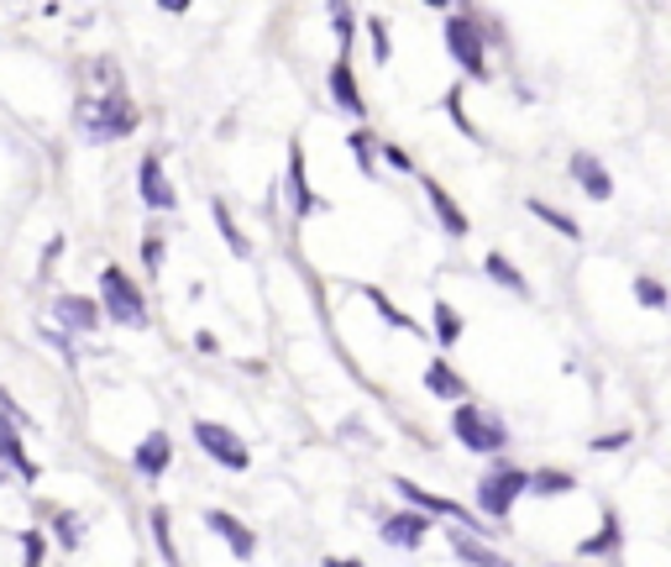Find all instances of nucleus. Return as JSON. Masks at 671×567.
<instances>
[{"mask_svg": "<svg viewBox=\"0 0 671 567\" xmlns=\"http://www.w3.org/2000/svg\"><path fill=\"white\" fill-rule=\"evenodd\" d=\"M425 531H431V526H425V515H420V509H409V515H388L378 537L388 541V546H405V552H414V546L425 541Z\"/></svg>", "mask_w": 671, "mask_h": 567, "instance_id": "nucleus-10", "label": "nucleus"}, {"mask_svg": "<svg viewBox=\"0 0 671 567\" xmlns=\"http://www.w3.org/2000/svg\"><path fill=\"white\" fill-rule=\"evenodd\" d=\"M53 321H63L69 331H95L100 326V305L85 295H59L53 299Z\"/></svg>", "mask_w": 671, "mask_h": 567, "instance_id": "nucleus-9", "label": "nucleus"}, {"mask_svg": "<svg viewBox=\"0 0 671 567\" xmlns=\"http://www.w3.org/2000/svg\"><path fill=\"white\" fill-rule=\"evenodd\" d=\"M567 169H572V180L587 189V200H609V195H613L609 169H604L593 152H572V163H567Z\"/></svg>", "mask_w": 671, "mask_h": 567, "instance_id": "nucleus-7", "label": "nucleus"}, {"mask_svg": "<svg viewBox=\"0 0 671 567\" xmlns=\"http://www.w3.org/2000/svg\"><path fill=\"white\" fill-rule=\"evenodd\" d=\"M351 152H357V163H362V174H373V143H368L362 132L351 137Z\"/></svg>", "mask_w": 671, "mask_h": 567, "instance_id": "nucleus-31", "label": "nucleus"}, {"mask_svg": "<svg viewBox=\"0 0 671 567\" xmlns=\"http://www.w3.org/2000/svg\"><path fill=\"white\" fill-rule=\"evenodd\" d=\"M100 295H105V310H111V321L121 326H147V299L142 289L126 279L121 269H105L100 273Z\"/></svg>", "mask_w": 671, "mask_h": 567, "instance_id": "nucleus-4", "label": "nucleus"}, {"mask_svg": "<svg viewBox=\"0 0 671 567\" xmlns=\"http://www.w3.org/2000/svg\"><path fill=\"white\" fill-rule=\"evenodd\" d=\"M215 221H221V232H226V242H232V252H247V242L236 237V226H232V210L221 206V200H215Z\"/></svg>", "mask_w": 671, "mask_h": 567, "instance_id": "nucleus-28", "label": "nucleus"}, {"mask_svg": "<svg viewBox=\"0 0 671 567\" xmlns=\"http://www.w3.org/2000/svg\"><path fill=\"white\" fill-rule=\"evenodd\" d=\"M436 336H440V347H451V342L462 336V316H457L446 299H436Z\"/></svg>", "mask_w": 671, "mask_h": 567, "instance_id": "nucleus-22", "label": "nucleus"}, {"mask_svg": "<svg viewBox=\"0 0 671 567\" xmlns=\"http://www.w3.org/2000/svg\"><path fill=\"white\" fill-rule=\"evenodd\" d=\"M137 189H142V200L152 210H174V184L163 180V163H158V158H142V169H137Z\"/></svg>", "mask_w": 671, "mask_h": 567, "instance_id": "nucleus-12", "label": "nucleus"}, {"mask_svg": "<svg viewBox=\"0 0 671 567\" xmlns=\"http://www.w3.org/2000/svg\"><path fill=\"white\" fill-rule=\"evenodd\" d=\"M446 541H451V552H457L462 563H472V567H514L509 557H504V552L483 546V541L472 537V531H462V526H457V531H446Z\"/></svg>", "mask_w": 671, "mask_h": 567, "instance_id": "nucleus-11", "label": "nucleus"}, {"mask_svg": "<svg viewBox=\"0 0 671 567\" xmlns=\"http://www.w3.org/2000/svg\"><path fill=\"white\" fill-rule=\"evenodd\" d=\"M525 489H530V473H520V468H494V473L477 483V509L494 515V520H504Z\"/></svg>", "mask_w": 671, "mask_h": 567, "instance_id": "nucleus-5", "label": "nucleus"}, {"mask_svg": "<svg viewBox=\"0 0 671 567\" xmlns=\"http://www.w3.org/2000/svg\"><path fill=\"white\" fill-rule=\"evenodd\" d=\"M331 27H336V37H341V42H351V11H347V5H331Z\"/></svg>", "mask_w": 671, "mask_h": 567, "instance_id": "nucleus-30", "label": "nucleus"}, {"mask_svg": "<svg viewBox=\"0 0 671 567\" xmlns=\"http://www.w3.org/2000/svg\"><path fill=\"white\" fill-rule=\"evenodd\" d=\"M613 546H619V520H604V537H593V541H583V552L587 557H593V552H613Z\"/></svg>", "mask_w": 671, "mask_h": 567, "instance_id": "nucleus-27", "label": "nucleus"}, {"mask_svg": "<svg viewBox=\"0 0 671 567\" xmlns=\"http://www.w3.org/2000/svg\"><path fill=\"white\" fill-rule=\"evenodd\" d=\"M530 215H540L546 226H556L561 237H577V221L567 215V210H556V206H546V200H530Z\"/></svg>", "mask_w": 671, "mask_h": 567, "instance_id": "nucleus-21", "label": "nucleus"}, {"mask_svg": "<svg viewBox=\"0 0 671 567\" xmlns=\"http://www.w3.org/2000/svg\"><path fill=\"white\" fill-rule=\"evenodd\" d=\"M195 442L204 447V457H215L221 468H232V473H247L252 468V452L247 442L236 436L232 426H221V420H195Z\"/></svg>", "mask_w": 671, "mask_h": 567, "instance_id": "nucleus-3", "label": "nucleus"}, {"mask_svg": "<svg viewBox=\"0 0 671 567\" xmlns=\"http://www.w3.org/2000/svg\"><path fill=\"white\" fill-rule=\"evenodd\" d=\"M325 567H362V563H351V557H341V563H336V557H325Z\"/></svg>", "mask_w": 671, "mask_h": 567, "instance_id": "nucleus-36", "label": "nucleus"}, {"mask_svg": "<svg viewBox=\"0 0 671 567\" xmlns=\"http://www.w3.org/2000/svg\"><path fill=\"white\" fill-rule=\"evenodd\" d=\"M624 442H630V431H613V436H598L593 452H613V447H624Z\"/></svg>", "mask_w": 671, "mask_h": 567, "instance_id": "nucleus-34", "label": "nucleus"}, {"mask_svg": "<svg viewBox=\"0 0 671 567\" xmlns=\"http://www.w3.org/2000/svg\"><path fill=\"white\" fill-rule=\"evenodd\" d=\"M204 526H210L215 537L226 541L236 557H252V552H258V537H252V531H247V526H241L236 515H226V509H210V515H204Z\"/></svg>", "mask_w": 671, "mask_h": 567, "instance_id": "nucleus-8", "label": "nucleus"}, {"mask_svg": "<svg viewBox=\"0 0 671 567\" xmlns=\"http://www.w3.org/2000/svg\"><path fill=\"white\" fill-rule=\"evenodd\" d=\"M74 126H79V137H85V143H116V137H126V132H137V111H132V100H126L121 90L85 95V100H79V116H74Z\"/></svg>", "mask_w": 671, "mask_h": 567, "instance_id": "nucleus-1", "label": "nucleus"}, {"mask_svg": "<svg viewBox=\"0 0 671 567\" xmlns=\"http://www.w3.org/2000/svg\"><path fill=\"white\" fill-rule=\"evenodd\" d=\"M22 552H27V567H42V537H37V531L22 541Z\"/></svg>", "mask_w": 671, "mask_h": 567, "instance_id": "nucleus-33", "label": "nucleus"}, {"mask_svg": "<svg viewBox=\"0 0 671 567\" xmlns=\"http://www.w3.org/2000/svg\"><path fill=\"white\" fill-rule=\"evenodd\" d=\"M378 152H383V158H388V163H394V169H414L405 148H378Z\"/></svg>", "mask_w": 671, "mask_h": 567, "instance_id": "nucleus-35", "label": "nucleus"}, {"mask_svg": "<svg viewBox=\"0 0 671 567\" xmlns=\"http://www.w3.org/2000/svg\"><path fill=\"white\" fill-rule=\"evenodd\" d=\"M152 531H158V546H163V557H169V563L178 567V552H174V537H169V531H174V520H169V509L158 505L152 509Z\"/></svg>", "mask_w": 671, "mask_h": 567, "instance_id": "nucleus-23", "label": "nucleus"}, {"mask_svg": "<svg viewBox=\"0 0 671 567\" xmlns=\"http://www.w3.org/2000/svg\"><path fill=\"white\" fill-rule=\"evenodd\" d=\"M425 389L440 394V399H457V405H462V394H468V384H462L446 362H431V368H425Z\"/></svg>", "mask_w": 671, "mask_h": 567, "instance_id": "nucleus-19", "label": "nucleus"}, {"mask_svg": "<svg viewBox=\"0 0 671 567\" xmlns=\"http://www.w3.org/2000/svg\"><path fill=\"white\" fill-rule=\"evenodd\" d=\"M315 206H321V200H315V195H310V184H305V152L294 148L289 152V210H294V221H299V215H310Z\"/></svg>", "mask_w": 671, "mask_h": 567, "instance_id": "nucleus-15", "label": "nucleus"}, {"mask_svg": "<svg viewBox=\"0 0 671 567\" xmlns=\"http://www.w3.org/2000/svg\"><path fill=\"white\" fill-rule=\"evenodd\" d=\"M446 48H451V59L462 63L472 79H488V53H483V27H477V22L451 16V22H446Z\"/></svg>", "mask_w": 671, "mask_h": 567, "instance_id": "nucleus-6", "label": "nucleus"}, {"mask_svg": "<svg viewBox=\"0 0 671 567\" xmlns=\"http://www.w3.org/2000/svg\"><path fill=\"white\" fill-rule=\"evenodd\" d=\"M635 299H641V305H650V310H661V305H667V289H661L650 273H641V279H635Z\"/></svg>", "mask_w": 671, "mask_h": 567, "instance_id": "nucleus-25", "label": "nucleus"}, {"mask_svg": "<svg viewBox=\"0 0 671 567\" xmlns=\"http://www.w3.org/2000/svg\"><path fill=\"white\" fill-rule=\"evenodd\" d=\"M483 269L494 273V279L504 284V289H514V295H530V284L520 279V269H514V263H509L504 252H488V258H483Z\"/></svg>", "mask_w": 671, "mask_h": 567, "instance_id": "nucleus-20", "label": "nucleus"}, {"mask_svg": "<svg viewBox=\"0 0 671 567\" xmlns=\"http://www.w3.org/2000/svg\"><path fill=\"white\" fill-rule=\"evenodd\" d=\"M530 489H535V494H567V489H572V473H530Z\"/></svg>", "mask_w": 671, "mask_h": 567, "instance_id": "nucleus-26", "label": "nucleus"}, {"mask_svg": "<svg viewBox=\"0 0 671 567\" xmlns=\"http://www.w3.org/2000/svg\"><path fill=\"white\" fill-rule=\"evenodd\" d=\"M79 531H85V520H79V515H59V537H63V546H79Z\"/></svg>", "mask_w": 671, "mask_h": 567, "instance_id": "nucleus-29", "label": "nucleus"}, {"mask_svg": "<svg viewBox=\"0 0 671 567\" xmlns=\"http://www.w3.org/2000/svg\"><path fill=\"white\" fill-rule=\"evenodd\" d=\"M0 457H5V463H11V468H16V473L27 478H37V468H32L27 463V452H22V442H16V431H11V420H5V405H0Z\"/></svg>", "mask_w": 671, "mask_h": 567, "instance_id": "nucleus-18", "label": "nucleus"}, {"mask_svg": "<svg viewBox=\"0 0 671 567\" xmlns=\"http://www.w3.org/2000/svg\"><path fill=\"white\" fill-rule=\"evenodd\" d=\"M169 463H174V442H169L163 431L142 436V447H137V473H142V478H163V473H169Z\"/></svg>", "mask_w": 671, "mask_h": 567, "instance_id": "nucleus-14", "label": "nucleus"}, {"mask_svg": "<svg viewBox=\"0 0 671 567\" xmlns=\"http://www.w3.org/2000/svg\"><path fill=\"white\" fill-rule=\"evenodd\" d=\"M394 489L405 494L414 509H431V515H451V520H462V531H472V520H468V509L462 505H451V500H440V494H425L420 483H409V478H394Z\"/></svg>", "mask_w": 671, "mask_h": 567, "instance_id": "nucleus-13", "label": "nucleus"}, {"mask_svg": "<svg viewBox=\"0 0 671 567\" xmlns=\"http://www.w3.org/2000/svg\"><path fill=\"white\" fill-rule=\"evenodd\" d=\"M362 295L373 299V305H378V310H383V316H388V321H394V326H399V331H414V321H409L405 310H399V305H394V299L383 295V289H373V284H368V289H362Z\"/></svg>", "mask_w": 671, "mask_h": 567, "instance_id": "nucleus-24", "label": "nucleus"}, {"mask_svg": "<svg viewBox=\"0 0 671 567\" xmlns=\"http://www.w3.org/2000/svg\"><path fill=\"white\" fill-rule=\"evenodd\" d=\"M331 95H336V106H341V111L362 116V95H357V79H351V63L347 59L331 69Z\"/></svg>", "mask_w": 671, "mask_h": 567, "instance_id": "nucleus-17", "label": "nucleus"}, {"mask_svg": "<svg viewBox=\"0 0 671 567\" xmlns=\"http://www.w3.org/2000/svg\"><path fill=\"white\" fill-rule=\"evenodd\" d=\"M368 27H373V59L388 63V27L383 22H368Z\"/></svg>", "mask_w": 671, "mask_h": 567, "instance_id": "nucleus-32", "label": "nucleus"}, {"mask_svg": "<svg viewBox=\"0 0 671 567\" xmlns=\"http://www.w3.org/2000/svg\"><path fill=\"white\" fill-rule=\"evenodd\" d=\"M451 431H457V442H462V447H472V452H504V447H509V431H504V420L488 416L483 405H457Z\"/></svg>", "mask_w": 671, "mask_h": 567, "instance_id": "nucleus-2", "label": "nucleus"}, {"mask_svg": "<svg viewBox=\"0 0 671 567\" xmlns=\"http://www.w3.org/2000/svg\"><path fill=\"white\" fill-rule=\"evenodd\" d=\"M425 195H431V210L440 215V226H446L451 237H468V215L457 210V200H451V195H446L440 184H425Z\"/></svg>", "mask_w": 671, "mask_h": 567, "instance_id": "nucleus-16", "label": "nucleus"}]
</instances>
